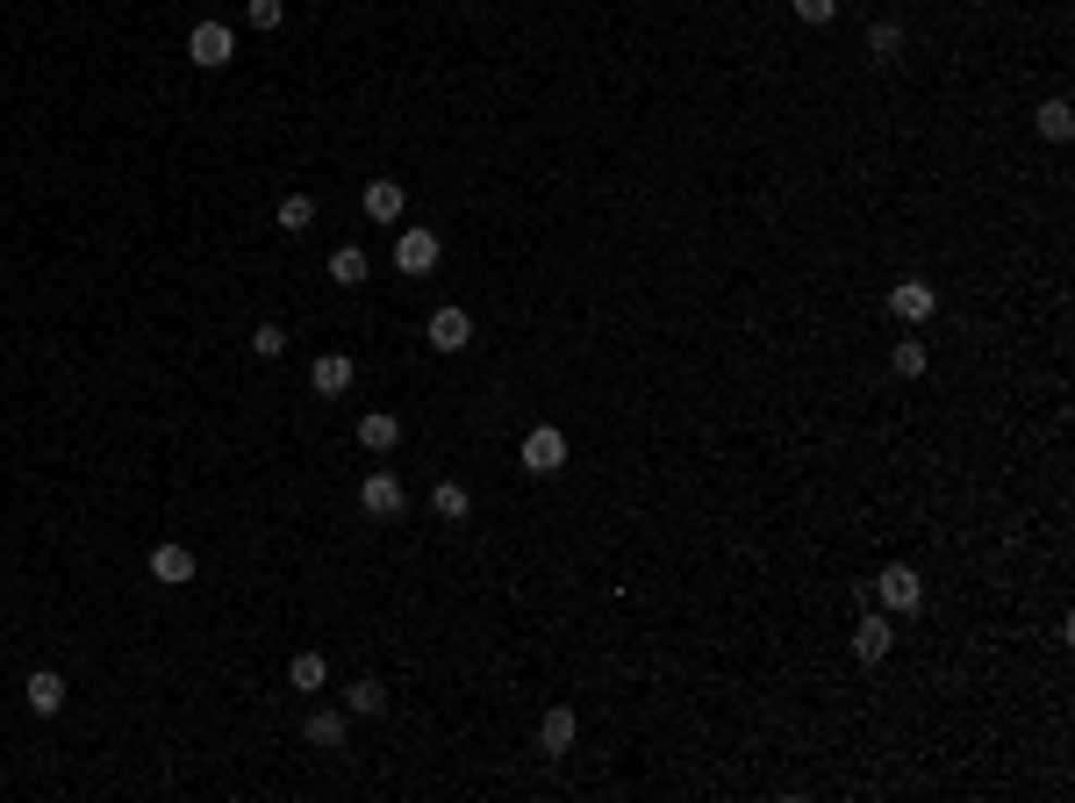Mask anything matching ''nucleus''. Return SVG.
<instances>
[{"instance_id": "nucleus-13", "label": "nucleus", "mask_w": 1075, "mask_h": 803, "mask_svg": "<svg viewBox=\"0 0 1075 803\" xmlns=\"http://www.w3.org/2000/svg\"><path fill=\"white\" fill-rule=\"evenodd\" d=\"M366 216L374 222H402V180H374V187H366Z\"/></svg>"}, {"instance_id": "nucleus-23", "label": "nucleus", "mask_w": 1075, "mask_h": 803, "mask_svg": "<svg viewBox=\"0 0 1075 803\" xmlns=\"http://www.w3.org/2000/svg\"><path fill=\"white\" fill-rule=\"evenodd\" d=\"M252 352H258V360H280V352H288V330H280V324H258L252 330Z\"/></svg>"}, {"instance_id": "nucleus-5", "label": "nucleus", "mask_w": 1075, "mask_h": 803, "mask_svg": "<svg viewBox=\"0 0 1075 803\" xmlns=\"http://www.w3.org/2000/svg\"><path fill=\"white\" fill-rule=\"evenodd\" d=\"M358 510L366 516H402V480L394 474H366L358 480Z\"/></svg>"}, {"instance_id": "nucleus-6", "label": "nucleus", "mask_w": 1075, "mask_h": 803, "mask_svg": "<svg viewBox=\"0 0 1075 803\" xmlns=\"http://www.w3.org/2000/svg\"><path fill=\"white\" fill-rule=\"evenodd\" d=\"M889 308H896L904 324H925V316L939 308V288H932V280H896V294H889Z\"/></svg>"}, {"instance_id": "nucleus-22", "label": "nucleus", "mask_w": 1075, "mask_h": 803, "mask_svg": "<svg viewBox=\"0 0 1075 803\" xmlns=\"http://www.w3.org/2000/svg\"><path fill=\"white\" fill-rule=\"evenodd\" d=\"M308 222H316V202H308V194H288V202H280V230H308Z\"/></svg>"}, {"instance_id": "nucleus-10", "label": "nucleus", "mask_w": 1075, "mask_h": 803, "mask_svg": "<svg viewBox=\"0 0 1075 803\" xmlns=\"http://www.w3.org/2000/svg\"><path fill=\"white\" fill-rule=\"evenodd\" d=\"M574 739H581V718H574V710H566V703H560V710H546V725H538V746H546V753H574Z\"/></svg>"}, {"instance_id": "nucleus-24", "label": "nucleus", "mask_w": 1075, "mask_h": 803, "mask_svg": "<svg viewBox=\"0 0 1075 803\" xmlns=\"http://www.w3.org/2000/svg\"><path fill=\"white\" fill-rule=\"evenodd\" d=\"M244 15H252V29H280V22H288V8H280V0H252Z\"/></svg>"}, {"instance_id": "nucleus-2", "label": "nucleus", "mask_w": 1075, "mask_h": 803, "mask_svg": "<svg viewBox=\"0 0 1075 803\" xmlns=\"http://www.w3.org/2000/svg\"><path fill=\"white\" fill-rule=\"evenodd\" d=\"M516 460H524L530 474H560V466H566V430L538 424V430H530V438H524V452H516Z\"/></svg>"}, {"instance_id": "nucleus-17", "label": "nucleus", "mask_w": 1075, "mask_h": 803, "mask_svg": "<svg viewBox=\"0 0 1075 803\" xmlns=\"http://www.w3.org/2000/svg\"><path fill=\"white\" fill-rule=\"evenodd\" d=\"M330 280H338V288H358V280H366V252H358V244H338V252H330Z\"/></svg>"}, {"instance_id": "nucleus-15", "label": "nucleus", "mask_w": 1075, "mask_h": 803, "mask_svg": "<svg viewBox=\"0 0 1075 803\" xmlns=\"http://www.w3.org/2000/svg\"><path fill=\"white\" fill-rule=\"evenodd\" d=\"M344 710H352V718H380V710H388V689L380 682H352L344 689Z\"/></svg>"}, {"instance_id": "nucleus-9", "label": "nucleus", "mask_w": 1075, "mask_h": 803, "mask_svg": "<svg viewBox=\"0 0 1075 803\" xmlns=\"http://www.w3.org/2000/svg\"><path fill=\"white\" fill-rule=\"evenodd\" d=\"M22 696H29L36 718H58V710H65V682H58L51 667H44V674H29V682H22Z\"/></svg>"}, {"instance_id": "nucleus-25", "label": "nucleus", "mask_w": 1075, "mask_h": 803, "mask_svg": "<svg viewBox=\"0 0 1075 803\" xmlns=\"http://www.w3.org/2000/svg\"><path fill=\"white\" fill-rule=\"evenodd\" d=\"M789 8H796L803 22H832L839 15V0H789Z\"/></svg>"}, {"instance_id": "nucleus-18", "label": "nucleus", "mask_w": 1075, "mask_h": 803, "mask_svg": "<svg viewBox=\"0 0 1075 803\" xmlns=\"http://www.w3.org/2000/svg\"><path fill=\"white\" fill-rule=\"evenodd\" d=\"M358 445H366V452H394V445H402V424H394V416H366V424H358Z\"/></svg>"}, {"instance_id": "nucleus-14", "label": "nucleus", "mask_w": 1075, "mask_h": 803, "mask_svg": "<svg viewBox=\"0 0 1075 803\" xmlns=\"http://www.w3.org/2000/svg\"><path fill=\"white\" fill-rule=\"evenodd\" d=\"M288 682H294V689H302V696H316V689H323V682H330V667H323V653H294V660H288Z\"/></svg>"}, {"instance_id": "nucleus-7", "label": "nucleus", "mask_w": 1075, "mask_h": 803, "mask_svg": "<svg viewBox=\"0 0 1075 803\" xmlns=\"http://www.w3.org/2000/svg\"><path fill=\"white\" fill-rule=\"evenodd\" d=\"M430 344H438V352H466V344H474V316H466V308H438V316H430Z\"/></svg>"}, {"instance_id": "nucleus-1", "label": "nucleus", "mask_w": 1075, "mask_h": 803, "mask_svg": "<svg viewBox=\"0 0 1075 803\" xmlns=\"http://www.w3.org/2000/svg\"><path fill=\"white\" fill-rule=\"evenodd\" d=\"M187 58H194L201 72L230 65V58H237V36H230V22H194V36H187Z\"/></svg>"}, {"instance_id": "nucleus-19", "label": "nucleus", "mask_w": 1075, "mask_h": 803, "mask_svg": "<svg viewBox=\"0 0 1075 803\" xmlns=\"http://www.w3.org/2000/svg\"><path fill=\"white\" fill-rule=\"evenodd\" d=\"M1040 137H1075V108L1068 101H1061V94H1054V101H1040Z\"/></svg>"}, {"instance_id": "nucleus-3", "label": "nucleus", "mask_w": 1075, "mask_h": 803, "mask_svg": "<svg viewBox=\"0 0 1075 803\" xmlns=\"http://www.w3.org/2000/svg\"><path fill=\"white\" fill-rule=\"evenodd\" d=\"M438 266V238L430 230H394V273H430Z\"/></svg>"}, {"instance_id": "nucleus-8", "label": "nucleus", "mask_w": 1075, "mask_h": 803, "mask_svg": "<svg viewBox=\"0 0 1075 803\" xmlns=\"http://www.w3.org/2000/svg\"><path fill=\"white\" fill-rule=\"evenodd\" d=\"M352 374H358V366L344 360V352H323V360L308 366V388H316V394H344V388H352Z\"/></svg>"}, {"instance_id": "nucleus-11", "label": "nucleus", "mask_w": 1075, "mask_h": 803, "mask_svg": "<svg viewBox=\"0 0 1075 803\" xmlns=\"http://www.w3.org/2000/svg\"><path fill=\"white\" fill-rule=\"evenodd\" d=\"M151 582H166V588L194 582V552H187V546H158V552H151Z\"/></svg>"}, {"instance_id": "nucleus-16", "label": "nucleus", "mask_w": 1075, "mask_h": 803, "mask_svg": "<svg viewBox=\"0 0 1075 803\" xmlns=\"http://www.w3.org/2000/svg\"><path fill=\"white\" fill-rule=\"evenodd\" d=\"M302 739H308V746H344V718H338V710H308Z\"/></svg>"}, {"instance_id": "nucleus-20", "label": "nucleus", "mask_w": 1075, "mask_h": 803, "mask_svg": "<svg viewBox=\"0 0 1075 803\" xmlns=\"http://www.w3.org/2000/svg\"><path fill=\"white\" fill-rule=\"evenodd\" d=\"M896 51H904V29H896V22H875V29H868V58H875V65H889Z\"/></svg>"}, {"instance_id": "nucleus-4", "label": "nucleus", "mask_w": 1075, "mask_h": 803, "mask_svg": "<svg viewBox=\"0 0 1075 803\" xmlns=\"http://www.w3.org/2000/svg\"><path fill=\"white\" fill-rule=\"evenodd\" d=\"M875 596H882V610H918L925 582L911 574V567H882V574H875Z\"/></svg>"}, {"instance_id": "nucleus-12", "label": "nucleus", "mask_w": 1075, "mask_h": 803, "mask_svg": "<svg viewBox=\"0 0 1075 803\" xmlns=\"http://www.w3.org/2000/svg\"><path fill=\"white\" fill-rule=\"evenodd\" d=\"M889 638H896V632H889V617H882V610H868V617L854 624V653H860V660H882Z\"/></svg>"}, {"instance_id": "nucleus-26", "label": "nucleus", "mask_w": 1075, "mask_h": 803, "mask_svg": "<svg viewBox=\"0 0 1075 803\" xmlns=\"http://www.w3.org/2000/svg\"><path fill=\"white\" fill-rule=\"evenodd\" d=\"M896 374H925V344H918V338L896 344Z\"/></svg>"}, {"instance_id": "nucleus-21", "label": "nucleus", "mask_w": 1075, "mask_h": 803, "mask_svg": "<svg viewBox=\"0 0 1075 803\" xmlns=\"http://www.w3.org/2000/svg\"><path fill=\"white\" fill-rule=\"evenodd\" d=\"M430 502H438V516H452V524H466V510H474V496H466L460 480H438V496Z\"/></svg>"}]
</instances>
